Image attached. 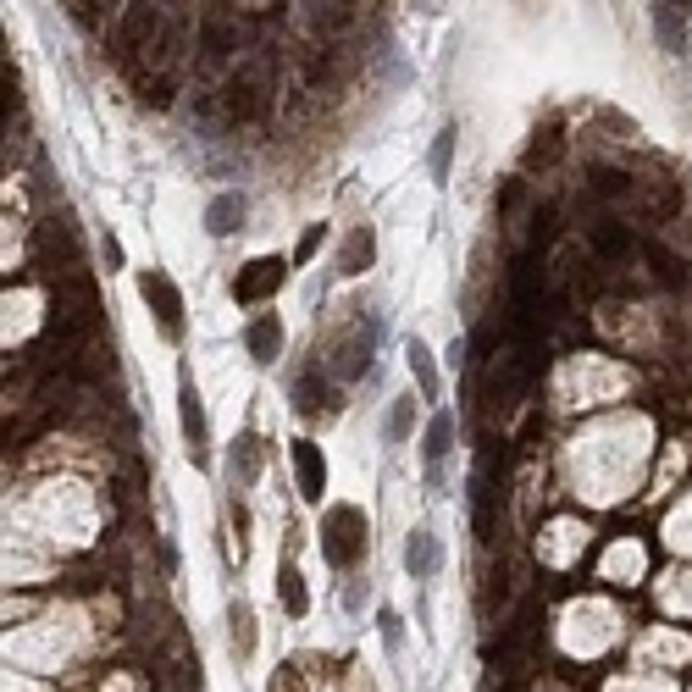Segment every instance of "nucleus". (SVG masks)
I'll list each match as a JSON object with an SVG mask.
<instances>
[{
  "instance_id": "393cba45",
  "label": "nucleus",
  "mask_w": 692,
  "mask_h": 692,
  "mask_svg": "<svg viewBox=\"0 0 692 692\" xmlns=\"http://www.w3.org/2000/svg\"><path fill=\"white\" fill-rule=\"evenodd\" d=\"M593 189L598 194H632V178H626V172H593Z\"/></svg>"
},
{
  "instance_id": "0eeeda50",
  "label": "nucleus",
  "mask_w": 692,
  "mask_h": 692,
  "mask_svg": "<svg viewBox=\"0 0 692 692\" xmlns=\"http://www.w3.org/2000/svg\"><path fill=\"white\" fill-rule=\"evenodd\" d=\"M244 349H250L255 366H272L277 355H283V316H255L250 327H244Z\"/></svg>"
},
{
  "instance_id": "5701e85b",
  "label": "nucleus",
  "mask_w": 692,
  "mask_h": 692,
  "mask_svg": "<svg viewBox=\"0 0 692 692\" xmlns=\"http://www.w3.org/2000/svg\"><path fill=\"white\" fill-rule=\"evenodd\" d=\"M377 632H382V648H388V654L405 648V621H399L394 609H382V615H377Z\"/></svg>"
},
{
  "instance_id": "aec40b11",
  "label": "nucleus",
  "mask_w": 692,
  "mask_h": 692,
  "mask_svg": "<svg viewBox=\"0 0 692 692\" xmlns=\"http://www.w3.org/2000/svg\"><path fill=\"white\" fill-rule=\"evenodd\" d=\"M327 382H316V377H299V388H294V410L299 416H322V405H327Z\"/></svg>"
},
{
  "instance_id": "7ed1b4c3",
  "label": "nucleus",
  "mask_w": 692,
  "mask_h": 692,
  "mask_svg": "<svg viewBox=\"0 0 692 692\" xmlns=\"http://www.w3.org/2000/svg\"><path fill=\"white\" fill-rule=\"evenodd\" d=\"M283 277H288L283 255H255V261H244L239 277H233V299H239V305H261V299H272L277 288H283Z\"/></svg>"
},
{
  "instance_id": "6ab92c4d",
  "label": "nucleus",
  "mask_w": 692,
  "mask_h": 692,
  "mask_svg": "<svg viewBox=\"0 0 692 692\" xmlns=\"http://www.w3.org/2000/svg\"><path fill=\"white\" fill-rule=\"evenodd\" d=\"M654 28H659V45H665V50H681V45H687V28H681V12H676V6H665V0L654 6Z\"/></svg>"
},
{
  "instance_id": "20e7f679",
  "label": "nucleus",
  "mask_w": 692,
  "mask_h": 692,
  "mask_svg": "<svg viewBox=\"0 0 692 692\" xmlns=\"http://www.w3.org/2000/svg\"><path fill=\"white\" fill-rule=\"evenodd\" d=\"M371 344H377V322H355V327H349V333L338 338V349H333V377H344V382L366 377Z\"/></svg>"
},
{
  "instance_id": "9d476101",
  "label": "nucleus",
  "mask_w": 692,
  "mask_h": 692,
  "mask_svg": "<svg viewBox=\"0 0 692 692\" xmlns=\"http://www.w3.org/2000/svg\"><path fill=\"white\" fill-rule=\"evenodd\" d=\"M438 560H443L438 537H432L427 526H416V532L405 537V571L416 576V582H427V576H438Z\"/></svg>"
},
{
  "instance_id": "cd10ccee",
  "label": "nucleus",
  "mask_w": 692,
  "mask_h": 692,
  "mask_svg": "<svg viewBox=\"0 0 692 692\" xmlns=\"http://www.w3.org/2000/svg\"><path fill=\"white\" fill-rule=\"evenodd\" d=\"M316 244H322V227H305V239H299V261H305V255H316Z\"/></svg>"
},
{
  "instance_id": "ddd939ff",
  "label": "nucleus",
  "mask_w": 692,
  "mask_h": 692,
  "mask_svg": "<svg viewBox=\"0 0 692 692\" xmlns=\"http://www.w3.org/2000/svg\"><path fill=\"white\" fill-rule=\"evenodd\" d=\"M277 598H283V615H288V621H305V615H311V593H305V576H299L294 560L277 565Z\"/></svg>"
},
{
  "instance_id": "6e6552de",
  "label": "nucleus",
  "mask_w": 692,
  "mask_h": 692,
  "mask_svg": "<svg viewBox=\"0 0 692 692\" xmlns=\"http://www.w3.org/2000/svg\"><path fill=\"white\" fill-rule=\"evenodd\" d=\"M261 466H266V443L255 438V432H239V438H233V454H227L233 482H239V488H255V482H261Z\"/></svg>"
},
{
  "instance_id": "c85d7f7f",
  "label": "nucleus",
  "mask_w": 692,
  "mask_h": 692,
  "mask_svg": "<svg viewBox=\"0 0 692 692\" xmlns=\"http://www.w3.org/2000/svg\"><path fill=\"white\" fill-rule=\"evenodd\" d=\"M410 6H416V12H438L443 0H410Z\"/></svg>"
},
{
  "instance_id": "4468645a",
  "label": "nucleus",
  "mask_w": 692,
  "mask_h": 692,
  "mask_svg": "<svg viewBox=\"0 0 692 692\" xmlns=\"http://www.w3.org/2000/svg\"><path fill=\"white\" fill-rule=\"evenodd\" d=\"M227 643H233V659H250L255 654V609L244 598L227 604Z\"/></svg>"
},
{
  "instance_id": "39448f33",
  "label": "nucleus",
  "mask_w": 692,
  "mask_h": 692,
  "mask_svg": "<svg viewBox=\"0 0 692 692\" xmlns=\"http://www.w3.org/2000/svg\"><path fill=\"white\" fill-rule=\"evenodd\" d=\"M178 421H183V438H189V454L194 460H211V421H205V405L200 394H194V382H183V394H178Z\"/></svg>"
},
{
  "instance_id": "1a4fd4ad",
  "label": "nucleus",
  "mask_w": 692,
  "mask_h": 692,
  "mask_svg": "<svg viewBox=\"0 0 692 692\" xmlns=\"http://www.w3.org/2000/svg\"><path fill=\"white\" fill-rule=\"evenodd\" d=\"M371 261H377V233H371V222H360V227H349L344 244H338V272L360 277Z\"/></svg>"
},
{
  "instance_id": "a878e982",
  "label": "nucleus",
  "mask_w": 692,
  "mask_h": 692,
  "mask_svg": "<svg viewBox=\"0 0 692 692\" xmlns=\"http://www.w3.org/2000/svg\"><path fill=\"white\" fill-rule=\"evenodd\" d=\"M227 521H233V537H239V554L250 549V510L244 504H227Z\"/></svg>"
},
{
  "instance_id": "f257e3e1",
  "label": "nucleus",
  "mask_w": 692,
  "mask_h": 692,
  "mask_svg": "<svg viewBox=\"0 0 692 692\" xmlns=\"http://www.w3.org/2000/svg\"><path fill=\"white\" fill-rule=\"evenodd\" d=\"M366 543H371L366 510H355V504H333V510L322 515V560L333 565V571H355V565L366 560Z\"/></svg>"
},
{
  "instance_id": "b1692460",
  "label": "nucleus",
  "mask_w": 692,
  "mask_h": 692,
  "mask_svg": "<svg viewBox=\"0 0 692 692\" xmlns=\"http://www.w3.org/2000/svg\"><path fill=\"white\" fill-rule=\"evenodd\" d=\"M643 255H648V261H654V272L665 277V283H681V261L665 250V244H643Z\"/></svg>"
},
{
  "instance_id": "f03ea898",
  "label": "nucleus",
  "mask_w": 692,
  "mask_h": 692,
  "mask_svg": "<svg viewBox=\"0 0 692 692\" xmlns=\"http://www.w3.org/2000/svg\"><path fill=\"white\" fill-rule=\"evenodd\" d=\"M139 294H144V305H150V316H156L161 338L178 344V338H183V294H178V283H172L167 272H144L139 277Z\"/></svg>"
},
{
  "instance_id": "4be33fe9",
  "label": "nucleus",
  "mask_w": 692,
  "mask_h": 692,
  "mask_svg": "<svg viewBox=\"0 0 692 692\" xmlns=\"http://www.w3.org/2000/svg\"><path fill=\"white\" fill-rule=\"evenodd\" d=\"M593 244H598V255H632V233L626 227H598Z\"/></svg>"
},
{
  "instance_id": "c756f323",
  "label": "nucleus",
  "mask_w": 692,
  "mask_h": 692,
  "mask_svg": "<svg viewBox=\"0 0 692 692\" xmlns=\"http://www.w3.org/2000/svg\"><path fill=\"white\" fill-rule=\"evenodd\" d=\"M665 6H676V12H687V6H692V0H665Z\"/></svg>"
},
{
  "instance_id": "bb28decb",
  "label": "nucleus",
  "mask_w": 692,
  "mask_h": 692,
  "mask_svg": "<svg viewBox=\"0 0 692 692\" xmlns=\"http://www.w3.org/2000/svg\"><path fill=\"white\" fill-rule=\"evenodd\" d=\"M366 593H371V582H360V576L344 587V609H349V615H360V609H366Z\"/></svg>"
},
{
  "instance_id": "412c9836",
  "label": "nucleus",
  "mask_w": 692,
  "mask_h": 692,
  "mask_svg": "<svg viewBox=\"0 0 692 692\" xmlns=\"http://www.w3.org/2000/svg\"><path fill=\"white\" fill-rule=\"evenodd\" d=\"M432 178H438V183H449V161H454V128H443L438 133V139H432Z\"/></svg>"
},
{
  "instance_id": "a211bd4d",
  "label": "nucleus",
  "mask_w": 692,
  "mask_h": 692,
  "mask_svg": "<svg viewBox=\"0 0 692 692\" xmlns=\"http://www.w3.org/2000/svg\"><path fill=\"white\" fill-rule=\"evenodd\" d=\"M410 427H416V399L399 394L394 405H388V427H382V432H388V443H405Z\"/></svg>"
},
{
  "instance_id": "f3484780",
  "label": "nucleus",
  "mask_w": 692,
  "mask_h": 692,
  "mask_svg": "<svg viewBox=\"0 0 692 692\" xmlns=\"http://www.w3.org/2000/svg\"><path fill=\"white\" fill-rule=\"evenodd\" d=\"M560 156H565V133L554 128V122L549 128H537L532 144H526V167H554Z\"/></svg>"
},
{
  "instance_id": "f8f14e48",
  "label": "nucleus",
  "mask_w": 692,
  "mask_h": 692,
  "mask_svg": "<svg viewBox=\"0 0 692 692\" xmlns=\"http://www.w3.org/2000/svg\"><path fill=\"white\" fill-rule=\"evenodd\" d=\"M454 449V416L449 410H438V416L427 421V432H421V460H427V477L438 482V466H443V454Z\"/></svg>"
},
{
  "instance_id": "2eb2a0df",
  "label": "nucleus",
  "mask_w": 692,
  "mask_h": 692,
  "mask_svg": "<svg viewBox=\"0 0 692 692\" xmlns=\"http://www.w3.org/2000/svg\"><path fill=\"white\" fill-rule=\"evenodd\" d=\"M266 111V95L250 84V78H239V84H227V117L233 122H255Z\"/></svg>"
},
{
  "instance_id": "dca6fc26",
  "label": "nucleus",
  "mask_w": 692,
  "mask_h": 692,
  "mask_svg": "<svg viewBox=\"0 0 692 692\" xmlns=\"http://www.w3.org/2000/svg\"><path fill=\"white\" fill-rule=\"evenodd\" d=\"M410 377H416V394L421 399H438V366H432V349L421 344V338H410Z\"/></svg>"
},
{
  "instance_id": "423d86ee",
  "label": "nucleus",
  "mask_w": 692,
  "mask_h": 692,
  "mask_svg": "<svg viewBox=\"0 0 692 692\" xmlns=\"http://www.w3.org/2000/svg\"><path fill=\"white\" fill-rule=\"evenodd\" d=\"M294 482H299V493H305L311 504L327 493V460H322V449H316L311 438H294Z\"/></svg>"
},
{
  "instance_id": "9b49d317",
  "label": "nucleus",
  "mask_w": 692,
  "mask_h": 692,
  "mask_svg": "<svg viewBox=\"0 0 692 692\" xmlns=\"http://www.w3.org/2000/svg\"><path fill=\"white\" fill-rule=\"evenodd\" d=\"M244 211H250V200H244V194H216V200L205 205V233H211V239L239 233V227H244Z\"/></svg>"
}]
</instances>
